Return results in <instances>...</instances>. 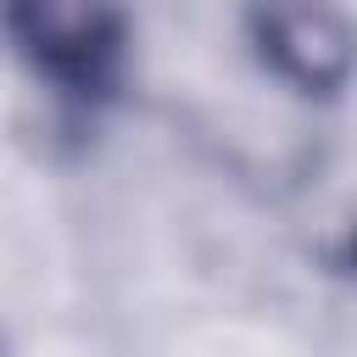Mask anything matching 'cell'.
Here are the masks:
<instances>
[{
    "label": "cell",
    "mask_w": 357,
    "mask_h": 357,
    "mask_svg": "<svg viewBox=\"0 0 357 357\" xmlns=\"http://www.w3.org/2000/svg\"><path fill=\"white\" fill-rule=\"evenodd\" d=\"M128 0H0V45L73 128L106 123L134 89Z\"/></svg>",
    "instance_id": "cell-1"
},
{
    "label": "cell",
    "mask_w": 357,
    "mask_h": 357,
    "mask_svg": "<svg viewBox=\"0 0 357 357\" xmlns=\"http://www.w3.org/2000/svg\"><path fill=\"white\" fill-rule=\"evenodd\" d=\"M0 357H11V346H6V335H0Z\"/></svg>",
    "instance_id": "cell-4"
},
{
    "label": "cell",
    "mask_w": 357,
    "mask_h": 357,
    "mask_svg": "<svg viewBox=\"0 0 357 357\" xmlns=\"http://www.w3.org/2000/svg\"><path fill=\"white\" fill-rule=\"evenodd\" d=\"M240 45L268 84L301 106H340L357 89V11L346 0H240Z\"/></svg>",
    "instance_id": "cell-2"
},
{
    "label": "cell",
    "mask_w": 357,
    "mask_h": 357,
    "mask_svg": "<svg viewBox=\"0 0 357 357\" xmlns=\"http://www.w3.org/2000/svg\"><path fill=\"white\" fill-rule=\"evenodd\" d=\"M346 268H351V273H357V223H351V229H346Z\"/></svg>",
    "instance_id": "cell-3"
}]
</instances>
